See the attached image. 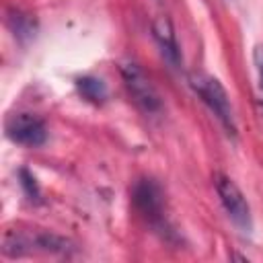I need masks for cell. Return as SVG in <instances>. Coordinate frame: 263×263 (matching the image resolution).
<instances>
[{
	"label": "cell",
	"instance_id": "obj_5",
	"mask_svg": "<svg viewBox=\"0 0 263 263\" xmlns=\"http://www.w3.org/2000/svg\"><path fill=\"white\" fill-rule=\"evenodd\" d=\"M214 187L218 193V199L226 212V216L230 218V222L242 232V234H251L253 230V218H251V208L247 197L242 195L240 187L226 175L216 173L214 175Z\"/></svg>",
	"mask_w": 263,
	"mask_h": 263
},
{
	"label": "cell",
	"instance_id": "obj_7",
	"mask_svg": "<svg viewBox=\"0 0 263 263\" xmlns=\"http://www.w3.org/2000/svg\"><path fill=\"white\" fill-rule=\"evenodd\" d=\"M152 37L160 49V55L164 58V62L179 70L183 60H181V49H179V41H177V35H175V29L171 25V21L166 16H158L154 18L152 23Z\"/></svg>",
	"mask_w": 263,
	"mask_h": 263
},
{
	"label": "cell",
	"instance_id": "obj_3",
	"mask_svg": "<svg viewBox=\"0 0 263 263\" xmlns=\"http://www.w3.org/2000/svg\"><path fill=\"white\" fill-rule=\"evenodd\" d=\"M189 86L197 95V99L210 109V113L220 121L224 132L228 136H236V119H234V109L230 105V97L226 88L220 84L218 78L208 76V74H191L189 76Z\"/></svg>",
	"mask_w": 263,
	"mask_h": 263
},
{
	"label": "cell",
	"instance_id": "obj_11",
	"mask_svg": "<svg viewBox=\"0 0 263 263\" xmlns=\"http://www.w3.org/2000/svg\"><path fill=\"white\" fill-rule=\"evenodd\" d=\"M253 64H255V74H257V92H259V101H261V109H263V43L255 47Z\"/></svg>",
	"mask_w": 263,
	"mask_h": 263
},
{
	"label": "cell",
	"instance_id": "obj_4",
	"mask_svg": "<svg viewBox=\"0 0 263 263\" xmlns=\"http://www.w3.org/2000/svg\"><path fill=\"white\" fill-rule=\"evenodd\" d=\"M121 78L127 95L136 103V107L146 115H158L162 111V99L152 84V80L144 74V70L134 62L121 64Z\"/></svg>",
	"mask_w": 263,
	"mask_h": 263
},
{
	"label": "cell",
	"instance_id": "obj_6",
	"mask_svg": "<svg viewBox=\"0 0 263 263\" xmlns=\"http://www.w3.org/2000/svg\"><path fill=\"white\" fill-rule=\"evenodd\" d=\"M4 134L10 142L27 148H39L47 142V125L33 113H12L4 121Z\"/></svg>",
	"mask_w": 263,
	"mask_h": 263
},
{
	"label": "cell",
	"instance_id": "obj_1",
	"mask_svg": "<svg viewBox=\"0 0 263 263\" xmlns=\"http://www.w3.org/2000/svg\"><path fill=\"white\" fill-rule=\"evenodd\" d=\"M132 203L140 212V216L152 226V230L156 234H160V238H164V240L177 238V232L173 230V226L166 218L164 193L154 179L142 177L132 185Z\"/></svg>",
	"mask_w": 263,
	"mask_h": 263
},
{
	"label": "cell",
	"instance_id": "obj_9",
	"mask_svg": "<svg viewBox=\"0 0 263 263\" xmlns=\"http://www.w3.org/2000/svg\"><path fill=\"white\" fill-rule=\"evenodd\" d=\"M8 27L10 31L14 33L16 39L25 41V39H31L35 35V21L31 14H25L21 10H12L10 16H8Z\"/></svg>",
	"mask_w": 263,
	"mask_h": 263
},
{
	"label": "cell",
	"instance_id": "obj_10",
	"mask_svg": "<svg viewBox=\"0 0 263 263\" xmlns=\"http://www.w3.org/2000/svg\"><path fill=\"white\" fill-rule=\"evenodd\" d=\"M18 183H21V187H23V191H25V195H27L29 201H33V203H41V191H39V185H37L35 177H33L27 168H21V171H18Z\"/></svg>",
	"mask_w": 263,
	"mask_h": 263
},
{
	"label": "cell",
	"instance_id": "obj_8",
	"mask_svg": "<svg viewBox=\"0 0 263 263\" xmlns=\"http://www.w3.org/2000/svg\"><path fill=\"white\" fill-rule=\"evenodd\" d=\"M76 90H78V95H80L84 101H88V103H92V105H103V103L107 101V97H109L107 84H105L101 78L90 76V74L76 78Z\"/></svg>",
	"mask_w": 263,
	"mask_h": 263
},
{
	"label": "cell",
	"instance_id": "obj_2",
	"mask_svg": "<svg viewBox=\"0 0 263 263\" xmlns=\"http://www.w3.org/2000/svg\"><path fill=\"white\" fill-rule=\"evenodd\" d=\"M74 251V245L49 230H6L2 238V253L6 257H25L29 253H47L68 257Z\"/></svg>",
	"mask_w": 263,
	"mask_h": 263
}]
</instances>
